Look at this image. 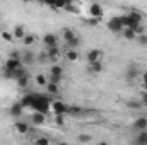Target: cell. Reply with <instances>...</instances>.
<instances>
[{
  "instance_id": "cell-9",
  "label": "cell",
  "mask_w": 147,
  "mask_h": 145,
  "mask_svg": "<svg viewBox=\"0 0 147 145\" xmlns=\"http://www.w3.org/2000/svg\"><path fill=\"white\" fill-rule=\"evenodd\" d=\"M14 130H16L19 135H26V133L29 132V125L24 123V121H19V119H17V123H14Z\"/></svg>"
},
{
  "instance_id": "cell-28",
  "label": "cell",
  "mask_w": 147,
  "mask_h": 145,
  "mask_svg": "<svg viewBox=\"0 0 147 145\" xmlns=\"http://www.w3.org/2000/svg\"><path fill=\"white\" fill-rule=\"evenodd\" d=\"M46 91H48L50 94H57V92H58V85H55V84H50V82H48Z\"/></svg>"
},
{
  "instance_id": "cell-8",
  "label": "cell",
  "mask_w": 147,
  "mask_h": 145,
  "mask_svg": "<svg viewBox=\"0 0 147 145\" xmlns=\"http://www.w3.org/2000/svg\"><path fill=\"white\" fill-rule=\"evenodd\" d=\"M31 123L36 125V126H43V125L46 123V114H41V113L33 111V113H31Z\"/></svg>"
},
{
  "instance_id": "cell-26",
  "label": "cell",
  "mask_w": 147,
  "mask_h": 145,
  "mask_svg": "<svg viewBox=\"0 0 147 145\" xmlns=\"http://www.w3.org/2000/svg\"><path fill=\"white\" fill-rule=\"evenodd\" d=\"M34 145H50V138L48 137H38L34 140Z\"/></svg>"
},
{
  "instance_id": "cell-5",
  "label": "cell",
  "mask_w": 147,
  "mask_h": 145,
  "mask_svg": "<svg viewBox=\"0 0 147 145\" xmlns=\"http://www.w3.org/2000/svg\"><path fill=\"white\" fill-rule=\"evenodd\" d=\"M103 14H105V9L101 7V3H91L89 5V15L92 17V19H98V21H101V17H103Z\"/></svg>"
},
{
  "instance_id": "cell-27",
  "label": "cell",
  "mask_w": 147,
  "mask_h": 145,
  "mask_svg": "<svg viewBox=\"0 0 147 145\" xmlns=\"http://www.w3.org/2000/svg\"><path fill=\"white\" fill-rule=\"evenodd\" d=\"M69 113H70V114H75V116H77V114H82V108H79V106H69Z\"/></svg>"
},
{
  "instance_id": "cell-20",
  "label": "cell",
  "mask_w": 147,
  "mask_h": 145,
  "mask_svg": "<svg viewBox=\"0 0 147 145\" xmlns=\"http://www.w3.org/2000/svg\"><path fill=\"white\" fill-rule=\"evenodd\" d=\"M135 144H146L147 145V130L146 132H139V135L135 138Z\"/></svg>"
},
{
  "instance_id": "cell-36",
  "label": "cell",
  "mask_w": 147,
  "mask_h": 145,
  "mask_svg": "<svg viewBox=\"0 0 147 145\" xmlns=\"http://www.w3.org/2000/svg\"><path fill=\"white\" fill-rule=\"evenodd\" d=\"M58 145H69V144H67V142H60Z\"/></svg>"
},
{
  "instance_id": "cell-3",
  "label": "cell",
  "mask_w": 147,
  "mask_h": 145,
  "mask_svg": "<svg viewBox=\"0 0 147 145\" xmlns=\"http://www.w3.org/2000/svg\"><path fill=\"white\" fill-rule=\"evenodd\" d=\"M108 29H110L111 33H116V34L123 33V24H121V21H120V15L111 17L110 21H108Z\"/></svg>"
},
{
  "instance_id": "cell-13",
  "label": "cell",
  "mask_w": 147,
  "mask_h": 145,
  "mask_svg": "<svg viewBox=\"0 0 147 145\" xmlns=\"http://www.w3.org/2000/svg\"><path fill=\"white\" fill-rule=\"evenodd\" d=\"M46 56H48V60H57V58H60V48H58V46L48 48V50H46Z\"/></svg>"
},
{
  "instance_id": "cell-4",
  "label": "cell",
  "mask_w": 147,
  "mask_h": 145,
  "mask_svg": "<svg viewBox=\"0 0 147 145\" xmlns=\"http://www.w3.org/2000/svg\"><path fill=\"white\" fill-rule=\"evenodd\" d=\"M51 111L55 113V116H65L69 113V106L62 101H55L51 103Z\"/></svg>"
},
{
  "instance_id": "cell-37",
  "label": "cell",
  "mask_w": 147,
  "mask_h": 145,
  "mask_svg": "<svg viewBox=\"0 0 147 145\" xmlns=\"http://www.w3.org/2000/svg\"><path fill=\"white\" fill-rule=\"evenodd\" d=\"M135 145H146V144H135Z\"/></svg>"
},
{
  "instance_id": "cell-19",
  "label": "cell",
  "mask_w": 147,
  "mask_h": 145,
  "mask_svg": "<svg viewBox=\"0 0 147 145\" xmlns=\"http://www.w3.org/2000/svg\"><path fill=\"white\" fill-rule=\"evenodd\" d=\"M36 84L38 85H41V87H46V85H48V79H46V75L38 73L36 75Z\"/></svg>"
},
{
  "instance_id": "cell-25",
  "label": "cell",
  "mask_w": 147,
  "mask_h": 145,
  "mask_svg": "<svg viewBox=\"0 0 147 145\" xmlns=\"http://www.w3.org/2000/svg\"><path fill=\"white\" fill-rule=\"evenodd\" d=\"M91 140H92V137H91L89 133H80V135H79V142H80V144H89Z\"/></svg>"
},
{
  "instance_id": "cell-10",
  "label": "cell",
  "mask_w": 147,
  "mask_h": 145,
  "mask_svg": "<svg viewBox=\"0 0 147 145\" xmlns=\"http://www.w3.org/2000/svg\"><path fill=\"white\" fill-rule=\"evenodd\" d=\"M134 128H135L137 132H146V130H147V118H146V116L137 118V119L134 121Z\"/></svg>"
},
{
  "instance_id": "cell-17",
  "label": "cell",
  "mask_w": 147,
  "mask_h": 145,
  "mask_svg": "<svg viewBox=\"0 0 147 145\" xmlns=\"http://www.w3.org/2000/svg\"><path fill=\"white\" fill-rule=\"evenodd\" d=\"M50 75H53V77H63V68L60 65H53L50 68Z\"/></svg>"
},
{
  "instance_id": "cell-33",
  "label": "cell",
  "mask_w": 147,
  "mask_h": 145,
  "mask_svg": "<svg viewBox=\"0 0 147 145\" xmlns=\"http://www.w3.org/2000/svg\"><path fill=\"white\" fill-rule=\"evenodd\" d=\"M139 43H140V44H147V36H146V34L139 36Z\"/></svg>"
},
{
  "instance_id": "cell-16",
  "label": "cell",
  "mask_w": 147,
  "mask_h": 145,
  "mask_svg": "<svg viewBox=\"0 0 147 145\" xmlns=\"http://www.w3.org/2000/svg\"><path fill=\"white\" fill-rule=\"evenodd\" d=\"M65 58H67L69 62H77V60H79V51H77V50H69V51L65 53Z\"/></svg>"
},
{
  "instance_id": "cell-32",
  "label": "cell",
  "mask_w": 147,
  "mask_h": 145,
  "mask_svg": "<svg viewBox=\"0 0 147 145\" xmlns=\"http://www.w3.org/2000/svg\"><path fill=\"white\" fill-rule=\"evenodd\" d=\"M140 104L142 106H147V91L142 94V99H140Z\"/></svg>"
},
{
  "instance_id": "cell-21",
  "label": "cell",
  "mask_w": 147,
  "mask_h": 145,
  "mask_svg": "<svg viewBox=\"0 0 147 145\" xmlns=\"http://www.w3.org/2000/svg\"><path fill=\"white\" fill-rule=\"evenodd\" d=\"M28 85H29V75H26V77H22V79L17 80V87L19 89H26Z\"/></svg>"
},
{
  "instance_id": "cell-35",
  "label": "cell",
  "mask_w": 147,
  "mask_h": 145,
  "mask_svg": "<svg viewBox=\"0 0 147 145\" xmlns=\"http://www.w3.org/2000/svg\"><path fill=\"white\" fill-rule=\"evenodd\" d=\"M98 145H108V144H106V142H99Z\"/></svg>"
},
{
  "instance_id": "cell-24",
  "label": "cell",
  "mask_w": 147,
  "mask_h": 145,
  "mask_svg": "<svg viewBox=\"0 0 147 145\" xmlns=\"http://www.w3.org/2000/svg\"><path fill=\"white\" fill-rule=\"evenodd\" d=\"M34 41H36V36H34V34H26V38L22 39V43H24L26 46H31V44H34Z\"/></svg>"
},
{
  "instance_id": "cell-30",
  "label": "cell",
  "mask_w": 147,
  "mask_h": 145,
  "mask_svg": "<svg viewBox=\"0 0 147 145\" xmlns=\"http://www.w3.org/2000/svg\"><path fill=\"white\" fill-rule=\"evenodd\" d=\"M127 106H128V108H134V109H139V108H142V104H140V101H128V103H127Z\"/></svg>"
},
{
  "instance_id": "cell-29",
  "label": "cell",
  "mask_w": 147,
  "mask_h": 145,
  "mask_svg": "<svg viewBox=\"0 0 147 145\" xmlns=\"http://www.w3.org/2000/svg\"><path fill=\"white\" fill-rule=\"evenodd\" d=\"M62 79H63V77H53V75H50V79H48V82H50V84H55V85H60V82H62Z\"/></svg>"
},
{
  "instance_id": "cell-22",
  "label": "cell",
  "mask_w": 147,
  "mask_h": 145,
  "mask_svg": "<svg viewBox=\"0 0 147 145\" xmlns=\"http://www.w3.org/2000/svg\"><path fill=\"white\" fill-rule=\"evenodd\" d=\"M0 38H2L3 41H7V43H12V41H14V34H12L10 31H2V33H0Z\"/></svg>"
},
{
  "instance_id": "cell-23",
  "label": "cell",
  "mask_w": 147,
  "mask_h": 145,
  "mask_svg": "<svg viewBox=\"0 0 147 145\" xmlns=\"http://www.w3.org/2000/svg\"><path fill=\"white\" fill-rule=\"evenodd\" d=\"M137 75H139V70H137L135 67H130V68L127 70V79H128V80H134Z\"/></svg>"
},
{
  "instance_id": "cell-11",
  "label": "cell",
  "mask_w": 147,
  "mask_h": 145,
  "mask_svg": "<svg viewBox=\"0 0 147 145\" xmlns=\"http://www.w3.org/2000/svg\"><path fill=\"white\" fill-rule=\"evenodd\" d=\"M21 62H22L24 67H29L34 62V55L31 51H24V53H21Z\"/></svg>"
},
{
  "instance_id": "cell-2",
  "label": "cell",
  "mask_w": 147,
  "mask_h": 145,
  "mask_svg": "<svg viewBox=\"0 0 147 145\" xmlns=\"http://www.w3.org/2000/svg\"><path fill=\"white\" fill-rule=\"evenodd\" d=\"M103 56H105V51H103V50H99V48H92V50H89V51H87L86 60H87V63H89V65H92V63L103 62Z\"/></svg>"
},
{
  "instance_id": "cell-6",
  "label": "cell",
  "mask_w": 147,
  "mask_h": 145,
  "mask_svg": "<svg viewBox=\"0 0 147 145\" xmlns=\"http://www.w3.org/2000/svg\"><path fill=\"white\" fill-rule=\"evenodd\" d=\"M22 111H24V106H22V103H21V101H16V103H12V104H10V108H9L10 116H14V118H21Z\"/></svg>"
},
{
  "instance_id": "cell-1",
  "label": "cell",
  "mask_w": 147,
  "mask_h": 145,
  "mask_svg": "<svg viewBox=\"0 0 147 145\" xmlns=\"http://www.w3.org/2000/svg\"><path fill=\"white\" fill-rule=\"evenodd\" d=\"M62 38H63V41L70 46V50H77V46L80 44L79 38L75 36V33H74L72 29H69V28H65V29L62 31Z\"/></svg>"
},
{
  "instance_id": "cell-14",
  "label": "cell",
  "mask_w": 147,
  "mask_h": 145,
  "mask_svg": "<svg viewBox=\"0 0 147 145\" xmlns=\"http://www.w3.org/2000/svg\"><path fill=\"white\" fill-rule=\"evenodd\" d=\"M26 75H28V70H26V67H21V68H17L16 72L10 75V79H14V80L17 82L19 79H22V77H26Z\"/></svg>"
},
{
  "instance_id": "cell-12",
  "label": "cell",
  "mask_w": 147,
  "mask_h": 145,
  "mask_svg": "<svg viewBox=\"0 0 147 145\" xmlns=\"http://www.w3.org/2000/svg\"><path fill=\"white\" fill-rule=\"evenodd\" d=\"M12 34H14V39L22 41V39L26 38V29H24V26H16L14 31H12Z\"/></svg>"
},
{
  "instance_id": "cell-34",
  "label": "cell",
  "mask_w": 147,
  "mask_h": 145,
  "mask_svg": "<svg viewBox=\"0 0 147 145\" xmlns=\"http://www.w3.org/2000/svg\"><path fill=\"white\" fill-rule=\"evenodd\" d=\"M142 85H144V87L147 89V72L142 73Z\"/></svg>"
},
{
  "instance_id": "cell-7",
  "label": "cell",
  "mask_w": 147,
  "mask_h": 145,
  "mask_svg": "<svg viewBox=\"0 0 147 145\" xmlns=\"http://www.w3.org/2000/svg\"><path fill=\"white\" fill-rule=\"evenodd\" d=\"M43 43H45V46H46V50L48 48H55V46H58V38L55 36V34H45L43 36Z\"/></svg>"
},
{
  "instance_id": "cell-31",
  "label": "cell",
  "mask_w": 147,
  "mask_h": 145,
  "mask_svg": "<svg viewBox=\"0 0 147 145\" xmlns=\"http://www.w3.org/2000/svg\"><path fill=\"white\" fill-rule=\"evenodd\" d=\"M55 123L58 126H63L65 125V116H55Z\"/></svg>"
},
{
  "instance_id": "cell-18",
  "label": "cell",
  "mask_w": 147,
  "mask_h": 145,
  "mask_svg": "<svg viewBox=\"0 0 147 145\" xmlns=\"http://www.w3.org/2000/svg\"><path fill=\"white\" fill-rule=\"evenodd\" d=\"M123 38L125 39H128V41H134V39H137V34L134 33V29H123Z\"/></svg>"
},
{
  "instance_id": "cell-15",
  "label": "cell",
  "mask_w": 147,
  "mask_h": 145,
  "mask_svg": "<svg viewBox=\"0 0 147 145\" xmlns=\"http://www.w3.org/2000/svg\"><path fill=\"white\" fill-rule=\"evenodd\" d=\"M91 73H101L105 70V65H103V62H98V63H92V65H89V68H87Z\"/></svg>"
}]
</instances>
